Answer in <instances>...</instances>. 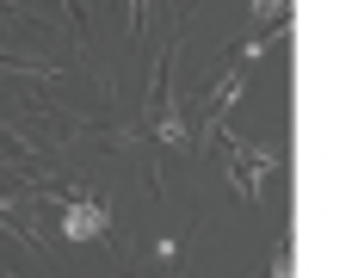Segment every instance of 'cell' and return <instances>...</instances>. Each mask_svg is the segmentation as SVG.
Masks as SVG:
<instances>
[{
  "label": "cell",
  "instance_id": "1",
  "mask_svg": "<svg viewBox=\"0 0 352 278\" xmlns=\"http://www.w3.org/2000/svg\"><path fill=\"white\" fill-rule=\"evenodd\" d=\"M105 223H111V211H105L99 198H74L68 217H62V235H68V242H93V235H105Z\"/></svg>",
  "mask_w": 352,
  "mask_h": 278
}]
</instances>
